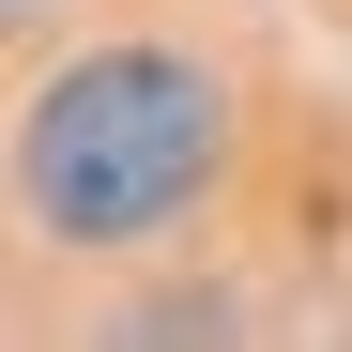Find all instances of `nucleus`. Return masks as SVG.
<instances>
[{
  "instance_id": "nucleus-1",
  "label": "nucleus",
  "mask_w": 352,
  "mask_h": 352,
  "mask_svg": "<svg viewBox=\"0 0 352 352\" xmlns=\"http://www.w3.org/2000/svg\"><path fill=\"white\" fill-rule=\"evenodd\" d=\"M214 168V77L184 46H92L31 107V214L62 245H138Z\"/></svg>"
}]
</instances>
